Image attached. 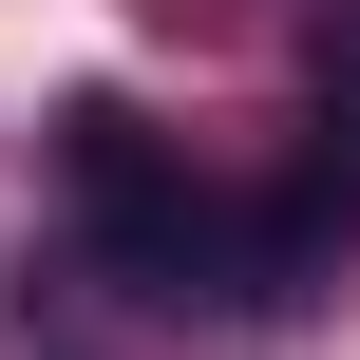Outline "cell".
I'll return each instance as SVG.
<instances>
[{"label":"cell","instance_id":"obj_1","mask_svg":"<svg viewBox=\"0 0 360 360\" xmlns=\"http://www.w3.org/2000/svg\"><path fill=\"white\" fill-rule=\"evenodd\" d=\"M57 190H76V228H95L114 285H152V304H266V285H247V209H228L133 95H76V114H57Z\"/></svg>","mask_w":360,"mask_h":360}]
</instances>
